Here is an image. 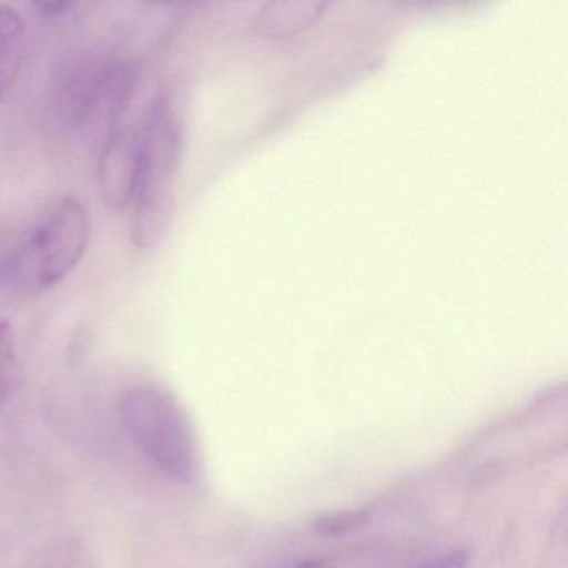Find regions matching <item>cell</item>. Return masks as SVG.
<instances>
[{"instance_id":"30bf717a","label":"cell","mask_w":568,"mask_h":568,"mask_svg":"<svg viewBox=\"0 0 568 568\" xmlns=\"http://www.w3.org/2000/svg\"><path fill=\"white\" fill-rule=\"evenodd\" d=\"M45 568H95L94 561L79 545H65L58 548L49 558Z\"/></svg>"},{"instance_id":"ba28073f","label":"cell","mask_w":568,"mask_h":568,"mask_svg":"<svg viewBox=\"0 0 568 568\" xmlns=\"http://www.w3.org/2000/svg\"><path fill=\"white\" fill-rule=\"evenodd\" d=\"M18 378V347L11 324L0 318V410L11 400Z\"/></svg>"},{"instance_id":"8fae6325","label":"cell","mask_w":568,"mask_h":568,"mask_svg":"<svg viewBox=\"0 0 568 568\" xmlns=\"http://www.w3.org/2000/svg\"><path fill=\"white\" fill-rule=\"evenodd\" d=\"M468 565H470V555L464 548H458V550L448 551L427 564L418 565L417 568H468Z\"/></svg>"},{"instance_id":"52a82bcc","label":"cell","mask_w":568,"mask_h":568,"mask_svg":"<svg viewBox=\"0 0 568 568\" xmlns=\"http://www.w3.org/2000/svg\"><path fill=\"white\" fill-rule=\"evenodd\" d=\"M325 8L327 4L317 0L272 2L258 16V28L272 36L294 34L308 28Z\"/></svg>"},{"instance_id":"9c48e42d","label":"cell","mask_w":568,"mask_h":568,"mask_svg":"<svg viewBox=\"0 0 568 568\" xmlns=\"http://www.w3.org/2000/svg\"><path fill=\"white\" fill-rule=\"evenodd\" d=\"M371 517L372 510L368 507L327 511V514L314 518L312 528L322 537H341V535L351 534V531L364 527Z\"/></svg>"},{"instance_id":"7c38bea8","label":"cell","mask_w":568,"mask_h":568,"mask_svg":"<svg viewBox=\"0 0 568 568\" xmlns=\"http://www.w3.org/2000/svg\"><path fill=\"white\" fill-rule=\"evenodd\" d=\"M39 11L45 14H61L64 9H71L72 4L68 2H45V4H38Z\"/></svg>"},{"instance_id":"7a4b0ae2","label":"cell","mask_w":568,"mask_h":568,"mask_svg":"<svg viewBox=\"0 0 568 568\" xmlns=\"http://www.w3.org/2000/svg\"><path fill=\"white\" fill-rule=\"evenodd\" d=\"M181 155V121L171 94L162 91L149 105L139 131V182L132 222V241L139 248H154L168 227Z\"/></svg>"},{"instance_id":"277c9868","label":"cell","mask_w":568,"mask_h":568,"mask_svg":"<svg viewBox=\"0 0 568 568\" xmlns=\"http://www.w3.org/2000/svg\"><path fill=\"white\" fill-rule=\"evenodd\" d=\"M138 68L115 55L75 62L62 82V108L79 128H105L121 118L134 95Z\"/></svg>"},{"instance_id":"8992f818","label":"cell","mask_w":568,"mask_h":568,"mask_svg":"<svg viewBox=\"0 0 568 568\" xmlns=\"http://www.w3.org/2000/svg\"><path fill=\"white\" fill-rule=\"evenodd\" d=\"M24 54V19L9 6L0 4V102L14 88Z\"/></svg>"},{"instance_id":"6da1fadb","label":"cell","mask_w":568,"mask_h":568,"mask_svg":"<svg viewBox=\"0 0 568 568\" xmlns=\"http://www.w3.org/2000/svg\"><path fill=\"white\" fill-rule=\"evenodd\" d=\"M89 242L91 222L81 201L55 199L0 257V288L24 297L51 291L82 261Z\"/></svg>"},{"instance_id":"4fadbf2b","label":"cell","mask_w":568,"mask_h":568,"mask_svg":"<svg viewBox=\"0 0 568 568\" xmlns=\"http://www.w3.org/2000/svg\"><path fill=\"white\" fill-rule=\"evenodd\" d=\"M292 568H331V565L325 564L321 560H307L301 561V564L294 565Z\"/></svg>"},{"instance_id":"3957f363","label":"cell","mask_w":568,"mask_h":568,"mask_svg":"<svg viewBox=\"0 0 568 568\" xmlns=\"http://www.w3.org/2000/svg\"><path fill=\"white\" fill-rule=\"evenodd\" d=\"M119 420L142 457L165 477L192 484L199 474V447L184 408L155 385H134L119 398Z\"/></svg>"},{"instance_id":"5b68a950","label":"cell","mask_w":568,"mask_h":568,"mask_svg":"<svg viewBox=\"0 0 568 568\" xmlns=\"http://www.w3.org/2000/svg\"><path fill=\"white\" fill-rule=\"evenodd\" d=\"M139 182V131L118 128L109 134L98 162L102 202L121 211L134 202Z\"/></svg>"}]
</instances>
